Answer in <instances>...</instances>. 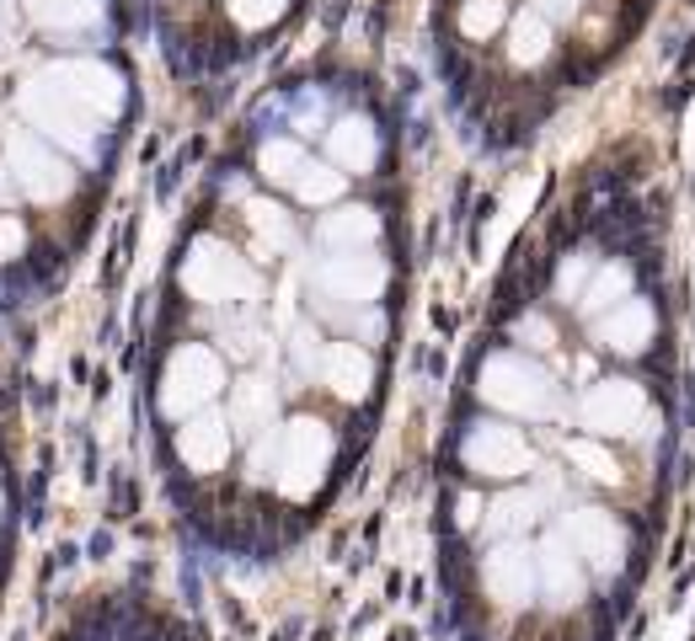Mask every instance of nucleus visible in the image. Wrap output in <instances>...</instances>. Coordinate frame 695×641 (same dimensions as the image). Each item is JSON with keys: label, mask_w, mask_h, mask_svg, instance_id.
<instances>
[{"label": "nucleus", "mask_w": 695, "mask_h": 641, "mask_svg": "<svg viewBox=\"0 0 695 641\" xmlns=\"http://www.w3.org/2000/svg\"><path fill=\"white\" fill-rule=\"evenodd\" d=\"M118 0H0V299L70 257L118 156L134 80Z\"/></svg>", "instance_id": "f257e3e1"}, {"label": "nucleus", "mask_w": 695, "mask_h": 641, "mask_svg": "<svg viewBox=\"0 0 695 641\" xmlns=\"http://www.w3.org/2000/svg\"><path fill=\"white\" fill-rule=\"evenodd\" d=\"M385 289V263L370 252H326L305 267V299L321 316H343V310H364Z\"/></svg>", "instance_id": "f03ea898"}, {"label": "nucleus", "mask_w": 695, "mask_h": 641, "mask_svg": "<svg viewBox=\"0 0 695 641\" xmlns=\"http://www.w3.org/2000/svg\"><path fill=\"white\" fill-rule=\"evenodd\" d=\"M332 454H337V438H332V427L321 423V417L300 412L290 423H278V471H273V492H278L284 503L316 497V486L326 481V471H332Z\"/></svg>", "instance_id": "7ed1b4c3"}, {"label": "nucleus", "mask_w": 695, "mask_h": 641, "mask_svg": "<svg viewBox=\"0 0 695 641\" xmlns=\"http://www.w3.org/2000/svg\"><path fill=\"white\" fill-rule=\"evenodd\" d=\"M477 391L487 406L513 412V417H551L557 412V379L519 353H492L477 369Z\"/></svg>", "instance_id": "20e7f679"}, {"label": "nucleus", "mask_w": 695, "mask_h": 641, "mask_svg": "<svg viewBox=\"0 0 695 641\" xmlns=\"http://www.w3.org/2000/svg\"><path fill=\"white\" fill-rule=\"evenodd\" d=\"M460 454H466V465H471L477 476H492V481H513V476H525V471L535 465L530 438H525L519 427H508V423H477L471 433H466Z\"/></svg>", "instance_id": "39448f33"}, {"label": "nucleus", "mask_w": 695, "mask_h": 641, "mask_svg": "<svg viewBox=\"0 0 695 641\" xmlns=\"http://www.w3.org/2000/svg\"><path fill=\"white\" fill-rule=\"evenodd\" d=\"M561 540H567L594 572H615V566L626 561V530L615 524V513H605V507H567Z\"/></svg>", "instance_id": "423d86ee"}, {"label": "nucleus", "mask_w": 695, "mask_h": 641, "mask_svg": "<svg viewBox=\"0 0 695 641\" xmlns=\"http://www.w3.org/2000/svg\"><path fill=\"white\" fill-rule=\"evenodd\" d=\"M481 583L503 610H525L540 593V572H535V551L519 540H498L487 561H481Z\"/></svg>", "instance_id": "0eeeda50"}, {"label": "nucleus", "mask_w": 695, "mask_h": 641, "mask_svg": "<svg viewBox=\"0 0 695 641\" xmlns=\"http://www.w3.org/2000/svg\"><path fill=\"white\" fill-rule=\"evenodd\" d=\"M642 423H647V396L632 379H599L584 396V427H594V433L626 438V433H642Z\"/></svg>", "instance_id": "6e6552de"}, {"label": "nucleus", "mask_w": 695, "mask_h": 641, "mask_svg": "<svg viewBox=\"0 0 695 641\" xmlns=\"http://www.w3.org/2000/svg\"><path fill=\"white\" fill-rule=\"evenodd\" d=\"M594 343L605 347V353H642V347L653 343V305L626 294L620 305L599 310V320H594Z\"/></svg>", "instance_id": "1a4fd4ad"}, {"label": "nucleus", "mask_w": 695, "mask_h": 641, "mask_svg": "<svg viewBox=\"0 0 695 641\" xmlns=\"http://www.w3.org/2000/svg\"><path fill=\"white\" fill-rule=\"evenodd\" d=\"M535 572H540V593L557 604V610H572L578 599H584V566H578V556H572V545L561 540V534H551L540 551H535Z\"/></svg>", "instance_id": "9d476101"}, {"label": "nucleus", "mask_w": 695, "mask_h": 641, "mask_svg": "<svg viewBox=\"0 0 695 641\" xmlns=\"http://www.w3.org/2000/svg\"><path fill=\"white\" fill-rule=\"evenodd\" d=\"M321 385L332 391V396H343V401H359L364 391H370V379H374V364H370V353L359 343H326V353H321V374H316Z\"/></svg>", "instance_id": "9b49d317"}, {"label": "nucleus", "mask_w": 695, "mask_h": 641, "mask_svg": "<svg viewBox=\"0 0 695 641\" xmlns=\"http://www.w3.org/2000/svg\"><path fill=\"white\" fill-rule=\"evenodd\" d=\"M374 236H380V219H374V209H359V204L332 209V214H321L316 219L321 252H364Z\"/></svg>", "instance_id": "f8f14e48"}, {"label": "nucleus", "mask_w": 695, "mask_h": 641, "mask_svg": "<svg viewBox=\"0 0 695 641\" xmlns=\"http://www.w3.org/2000/svg\"><path fill=\"white\" fill-rule=\"evenodd\" d=\"M326 150H332V166H343V177L348 171H374L380 134H374L370 118H343V124L326 129Z\"/></svg>", "instance_id": "ddd939ff"}, {"label": "nucleus", "mask_w": 695, "mask_h": 641, "mask_svg": "<svg viewBox=\"0 0 695 641\" xmlns=\"http://www.w3.org/2000/svg\"><path fill=\"white\" fill-rule=\"evenodd\" d=\"M305 145L300 139H290V134H267L263 145H257V156H252V177L263 187H290L294 177H300V166H305Z\"/></svg>", "instance_id": "4468645a"}, {"label": "nucleus", "mask_w": 695, "mask_h": 641, "mask_svg": "<svg viewBox=\"0 0 695 641\" xmlns=\"http://www.w3.org/2000/svg\"><path fill=\"white\" fill-rule=\"evenodd\" d=\"M290 193L305 209H332V204L343 198V171H337V166H321V160H305L300 177L290 183Z\"/></svg>", "instance_id": "2eb2a0df"}, {"label": "nucleus", "mask_w": 695, "mask_h": 641, "mask_svg": "<svg viewBox=\"0 0 695 641\" xmlns=\"http://www.w3.org/2000/svg\"><path fill=\"white\" fill-rule=\"evenodd\" d=\"M535 513H540V497L508 492V497H498V503L487 507V534L492 540H513V534H525L535 524Z\"/></svg>", "instance_id": "dca6fc26"}, {"label": "nucleus", "mask_w": 695, "mask_h": 641, "mask_svg": "<svg viewBox=\"0 0 695 641\" xmlns=\"http://www.w3.org/2000/svg\"><path fill=\"white\" fill-rule=\"evenodd\" d=\"M214 6H219V17H225L231 32H263V27H273L290 11V0H214Z\"/></svg>", "instance_id": "f3484780"}, {"label": "nucleus", "mask_w": 695, "mask_h": 641, "mask_svg": "<svg viewBox=\"0 0 695 641\" xmlns=\"http://www.w3.org/2000/svg\"><path fill=\"white\" fill-rule=\"evenodd\" d=\"M508 53H513V65H540L551 53V22L546 17H519L508 27Z\"/></svg>", "instance_id": "a211bd4d"}, {"label": "nucleus", "mask_w": 695, "mask_h": 641, "mask_svg": "<svg viewBox=\"0 0 695 641\" xmlns=\"http://www.w3.org/2000/svg\"><path fill=\"white\" fill-rule=\"evenodd\" d=\"M626 294H632V267H626V263H605V267H599V278H594V284H584V294H578V299H584V310H594V316H599V310L620 305Z\"/></svg>", "instance_id": "6ab92c4d"}, {"label": "nucleus", "mask_w": 695, "mask_h": 641, "mask_svg": "<svg viewBox=\"0 0 695 641\" xmlns=\"http://www.w3.org/2000/svg\"><path fill=\"white\" fill-rule=\"evenodd\" d=\"M561 454H567V465H578V471H584L588 481H599V486H615V481H620L615 454L605 450V444H594V438H567Z\"/></svg>", "instance_id": "aec40b11"}, {"label": "nucleus", "mask_w": 695, "mask_h": 641, "mask_svg": "<svg viewBox=\"0 0 695 641\" xmlns=\"http://www.w3.org/2000/svg\"><path fill=\"white\" fill-rule=\"evenodd\" d=\"M508 22V11H503V0H466V11H460V32L466 38H492L498 27Z\"/></svg>", "instance_id": "412c9836"}, {"label": "nucleus", "mask_w": 695, "mask_h": 641, "mask_svg": "<svg viewBox=\"0 0 695 641\" xmlns=\"http://www.w3.org/2000/svg\"><path fill=\"white\" fill-rule=\"evenodd\" d=\"M6 540H11V454H6V423H0V572H6Z\"/></svg>", "instance_id": "4be33fe9"}, {"label": "nucleus", "mask_w": 695, "mask_h": 641, "mask_svg": "<svg viewBox=\"0 0 695 641\" xmlns=\"http://www.w3.org/2000/svg\"><path fill=\"white\" fill-rule=\"evenodd\" d=\"M584 284H588V257H567L557 273V289L572 299V294H584Z\"/></svg>", "instance_id": "5701e85b"}, {"label": "nucleus", "mask_w": 695, "mask_h": 641, "mask_svg": "<svg viewBox=\"0 0 695 641\" xmlns=\"http://www.w3.org/2000/svg\"><path fill=\"white\" fill-rule=\"evenodd\" d=\"M80 641H156V637H145V631H134V625H91Z\"/></svg>", "instance_id": "b1692460"}, {"label": "nucleus", "mask_w": 695, "mask_h": 641, "mask_svg": "<svg viewBox=\"0 0 695 641\" xmlns=\"http://www.w3.org/2000/svg\"><path fill=\"white\" fill-rule=\"evenodd\" d=\"M519 343H530V347H551V326L540 316H525L519 320Z\"/></svg>", "instance_id": "393cba45"}, {"label": "nucleus", "mask_w": 695, "mask_h": 641, "mask_svg": "<svg viewBox=\"0 0 695 641\" xmlns=\"http://www.w3.org/2000/svg\"><path fill=\"white\" fill-rule=\"evenodd\" d=\"M535 6H540L546 22H572V11H578L584 0H535Z\"/></svg>", "instance_id": "a878e982"}]
</instances>
